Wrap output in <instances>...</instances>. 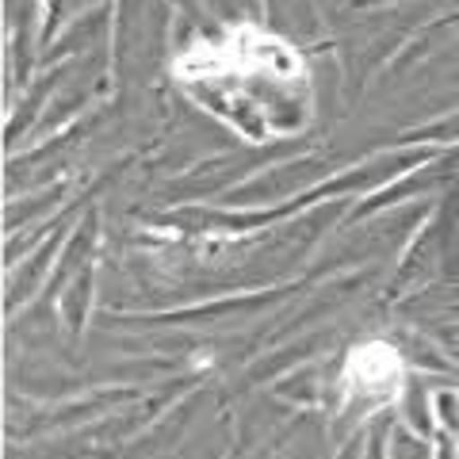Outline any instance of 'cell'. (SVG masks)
I'll return each instance as SVG.
<instances>
[{
    "label": "cell",
    "mask_w": 459,
    "mask_h": 459,
    "mask_svg": "<svg viewBox=\"0 0 459 459\" xmlns=\"http://www.w3.org/2000/svg\"><path fill=\"white\" fill-rule=\"evenodd\" d=\"M172 81L207 115L246 142H276L314 119L310 65L283 35L261 23H230L172 57Z\"/></svg>",
    "instance_id": "cell-1"
},
{
    "label": "cell",
    "mask_w": 459,
    "mask_h": 459,
    "mask_svg": "<svg viewBox=\"0 0 459 459\" xmlns=\"http://www.w3.org/2000/svg\"><path fill=\"white\" fill-rule=\"evenodd\" d=\"M344 391L368 402H394L406 394V360L391 341H360L352 344L341 364Z\"/></svg>",
    "instance_id": "cell-2"
}]
</instances>
